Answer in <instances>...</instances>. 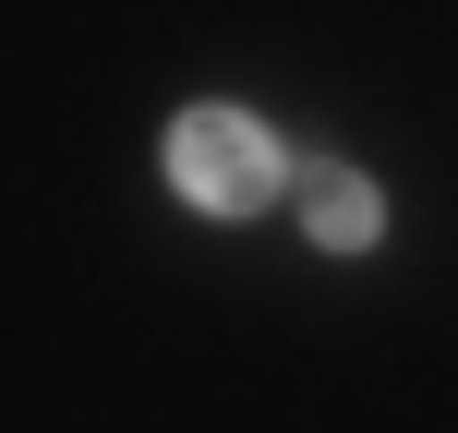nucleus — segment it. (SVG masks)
<instances>
[{"mask_svg": "<svg viewBox=\"0 0 458 433\" xmlns=\"http://www.w3.org/2000/svg\"><path fill=\"white\" fill-rule=\"evenodd\" d=\"M169 181H182L206 217H253L290 169H277V133L253 109H182L169 121Z\"/></svg>", "mask_w": 458, "mask_h": 433, "instance_id": "f257e3e1", "label": "nucleus"}, {"mask_svg": "<svg viewBox=\"0 0 458 433\" xmlns=\"http://www.w3.org/2000/svg\"><path fill=\"white\" fill-rule=\"evenodd\" d=\"M301 217H314V241H326V253H374L386 193H374L362 169H314V181H301Z\"/></svg>", "mask_w": 458, "mask_h": 433, "instance_id": "f03ea898", "label": "nucleus"}]
</instances>
